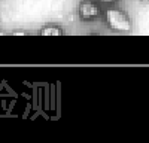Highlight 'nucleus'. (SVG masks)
I'll list each match as a JSON object with an SVG mask.
<instances>
[{"label": "nucleus", "instance_id": "1", "mask_svg": "<svg viewBox=\"0 0 149 143\" xmlns=\"http://www.w3.org/2000/svg\"><path fill=\"white\" fill-rule=\"evenodd\" d=\"M106 21L112 30H116V31H130L131 30V21H130L128 15L119 9H107Z\"/></svg>", "mask_w": 149, "mask_h": 143}, {"label": "nucleus", "instance_id": "2", "mask_svg": "<svg viewBox=\"0 0 149 143\" xmlns=\"http://www.w3.org/2000/svg\"><path fill=\"white\" fill-rule=\"evenodd\" d=\"M98 15V6L93 2H82L79 5V17L82 19H93Z\"/></svg>", "mask_w": 149, "mask_h": 143}, {"label": "nucleus", "instance_id": "3", "mask_svg": "<svg viewBox=\"0 0 149 143\" xmlns=\"http://www.w3.org/2000/svg\"><path fill=\"white\" fill-rule=\"evenodd\" d=\"M39 33L42 36H61L64 31L61 28H58V27H55V26H45Z\"/></svg>", "mask_w": 149, "mask_h": 143}, {"label": "nucleus", "instance_id": "4", "mask_svg": "<svg viewBox=\"0 0 149 143\" xmlns=\"http://www.w3.org/2000/svg\"><path fill=\"white\" fill-rule=\"evenodd\" d=\"M12 34H14V36H24V34H27V31H22V30H17V31H12Z\"/></svg>", "mask_w": 149, "mask_h": 143}, {"label": "nucleus", "instance_id": "5", "mask_svg": "<svg viewBox=\"0 0 149 143\" xmlns=\"http://www.w3.org/2000/svg\"><path fill=\"white\" fill-rule=\"evenodd\" d=\"M100 2H104V3H112V2H116V0H100Z\"/></svg>", "mask_w": 149, "mask_h": 143}, {"label": "nucleus", "instance_id": "6", "mask_svg": "<svg viewBox=\"0 0 149 143\" xmlns=\"http://www.w3.org/2000/svg\"><path fill=\"white\" fill-rule=\"evenodd\" d=\"M140 2H143V3H148V2H149V0H140Z\"/></svg>", "mask_w": 149, "mask_h": 143}]
</instances>
